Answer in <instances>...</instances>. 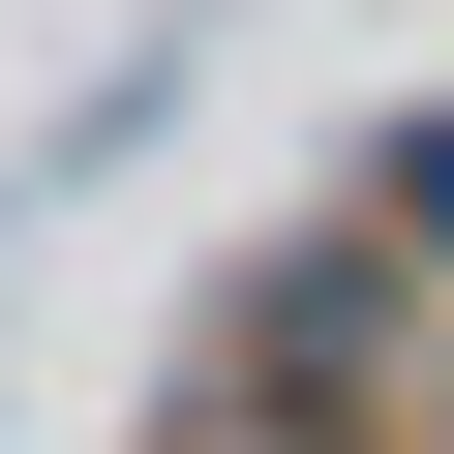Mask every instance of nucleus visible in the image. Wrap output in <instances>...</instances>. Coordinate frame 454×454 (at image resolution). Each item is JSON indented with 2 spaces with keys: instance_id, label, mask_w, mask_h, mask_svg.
<instances>
[{
  "instance_id": "obj_1",
  "label": "nucleus",
  "mask_w": 454,
  "mask_h": 454,
  "mask_svg": "<svg viewBox=\"0 0 454 454\" xmlns=\"http://www.w3.org/2000/svg\"><path fill=\"white\" fill-rule=\"evenodd\" d=\"M394 303H424V273L333 212V243H273L243 303H212V364H182V394H394Z\"/></svg>"
},
{
  "instance_id": "obj_2",
  "label": "nucleus",
  "mask_w": 454,
  "mask_h": 454,
  "mask_svg": "<svg viewBox=\"0 0 454 454\" xmlns=\"http://www.w3.org/2000/svg\"><path fill=\"white\" fill-rule=\"evenodd\" d=\"M152 454H424V424H394V394H182Z\"/></svg>"
},
{
  "instance_id": "obj_3",
  "label": "nucleus",
  "mask_w": 454,
  "mask_h": 454,
  "mask_svg": "<svg viewBox=\"0 0 454 454\" xmlns=\"http://www.w3.org/2000/svg\"><path fill=\"white\" fill-rule=\"evenodd\" d=\"M364 243H394V273L454 303V121H394V152H364Z\"/></svg>"
}]
</instances>
